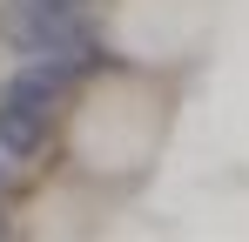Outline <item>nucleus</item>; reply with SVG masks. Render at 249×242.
<instances>
[{
  "label": "nucleus",
  "mask_w": 249,
  "mask_h": 242,
  "mask_svg": "<svg viewBox=\"0 0 249 242\" xmlns=\"http://www.w3.org/2000/svg\"><path fill=\"white\" fill-rule=\"evenodd\" d=\"M175 108H182V74H168V68L115 61V54L101 68H88L61 108L68 182H81L94 195H135L175 135Z\"/></svg>",
  "instance_id": "f257e3e1"
},
{
  "label": "nucleus",
  "mask_w": 249,
  "mask_h": 242,
  "mask_svg": "<svg viewBox=\"0 0 249 242\" xmlns=\"http://www.w3.org/2000/svg\"><path fill=\"white\" fill-rule=\"evenodd\" d=\"M229 0H101V47L115 61L189 74L215 47Z\"/></svg>",
  "instance_id": "f03ea898"
}]
</instances>
